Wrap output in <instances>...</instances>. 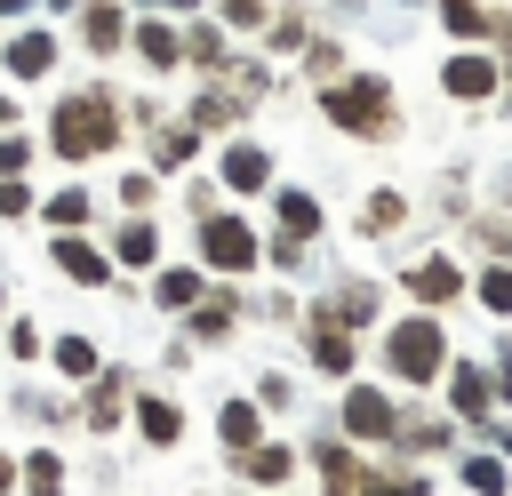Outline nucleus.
Here are the masks:
<instances>
[{"label":"nucleus","mask_w":512,"mask_h":496,"mask_svg":"<svg viewBox=\"0 0 512 496\" xmlns=\"http://www.w3.org/2000/svg\"><path fill=\"white\" fill-rule=\"evenodd\" d=\"M440 88L464 96V104H480V96L496 88V64H488V56H448V64H440Z\"/></svg>","instance_id":"8"},{"label":"nucleus","mask_w":512,"mask_h":496,"mask_svg":"<svg viewBox=\"0 0 512 496\" xmlns=\"http://www.w3.org/2000/svg\"><path fill=\"white\" fill-rule=\"evenodd\" d=\"M152 304L192 312V304H200V272H184V264H176V272H160V280H152Z\"/></svg>","instance_id":"19"},{"label":"nucleus","mask_w":512,"mask_h":496,"mask_svg":"<svg viewBox=\"0 0 512 496\" xmlns=\"http://www.w3.org/2000/svg\"><path fill=\"white\" fill-rule=\"evenodd\" d=\"M344 424H352L360 440H400V408H392L376 384H352V392H344Z\"/></svg>","instance_id":"5"},{"label":"nucleus","mask_w":512,"mask_h":496,"mask_svg":"<svg viewBox=\"0 0 512 496\" xmlns=\"http://www.w3.org/2000/svg\"><path fill=\"white\" fill-rule=\"evenodd\" d=\"M56 368H64V376H88V368H96V344H88V336H64V344H56Z\"/></svg>","instance_id":"25"},{"label":"nucleus","mask_w":512,"mask_h":496,"mask_svg":"<svg viewBox=\"0 0 512 496\" xmlns=\"http://www.w3.org/2000/svg\"><path fill=\"white\" fill-rule=\"evenodd\" d=\"M264 176H272V152L264 144H232L224 152V184L232 192H264Z\"/></svg>","instance_id":"11"},{"label":"nucleus","mask_w":512,"mask_h":496,"mask_svg":"<svg viewBox=\"0 0 512 496\" xmlns=\"http://www.w3.org/2000/svg\"><path fill=\"white\" fill-rule=\"evenodd\" d=\"M136 56H144L152 72H176V64H184V40H176L168 24H136Z\"/></svg>","instance_id":"12"},{"label":"nucleus","mask_w":512,"mask_h":496,"mask_svg":"<svg viewBox=\"0 0 512 496\" xmlns=\"http://www.w3.org/2000/svg\"><path fill=\"white\" fill-rule=\"evenodd\" d=\"M8 480H16V472H8V456H0V488H8Z\"/></svg>","instance_id":"35"},{"label":"nucleus","mask_w":512,"mask_h":496,"mask_svg":"<svg viewBox=\"0 0 512 496\" xmlns=\"http://www.w3.org/2000/svg\"><path fill=\"white\" fill-rule=\"evenodd\" d=\"M24 496H64V464H56L48 448H40L32 464H24Z\"/></svg>","instance_id":"22"},{"label":"nucleus","mask_w":512,"mask_h":496,"mask_svg":"<svg viewBox=\"0 0 512 496\" xmlns=\"http://www.w3.org/2000/svg\"><path fill=\"white\" fill-rule=\"evenodd\" d=\"M408 288H416V296H424V304H448V296H456V288H464V272H456V264H448V256H432V264H416V272H408Z\"/></svg>","instance_id":"13"},{"label":"nucleus","mask_w":512,"mask_h":496,"mask_svg":"<svg viewBox=\"0 0 512 496\" xmlns=\"http://www.w3.org/2000/svg\"><path fill=\"white\" fill-rule=\"evenodd\" d=\"M168 8H200V0H168Z\"/></svg>","instance_id":"36"},{"label":"nucleus","mask_w":512,"mask_h":496,"mask_svg":"<svg viewBox=\"0 0 512 496\" xmlns=\"http://www.w3.org/2000/svg\"><path fill=\"white\" fill-rule=\"evenodd\" d=\"M224 16L232 24H264V0H224Z\"/></svg>","instance_id":"31"},{"label":"nucleus","mask_w":512,"mask_h":496,"mask_svg":"<svg viewBox=\"0 0 512 496\" xmlns=\"http://www.w3.org/2000/svg\"><path fill=\"white\" fill-rule=\"evenodd\" d=\"M0 64H8V80H40V72H56V32H16Z\"/></svg>","instance_id":"6"},{"label":"nucleus","mask_w":512,"mask_h":496,"mask_svg":"<svg viewBox=\"0 0 512 496\" xmlns=\"http://www.w3.org/2000/svg\"><path fill=\"white\" fill-rule=\"evenodd\" d=\"M0 216H32V184H16V176H0Z\"/></svg>","instance_id":"27"},{"label":"nucleus","mask_w":512,"mask_h":496,"mask_svg":"<svg viewBox=\"0 0 512 496\" xmlns=\"http://www.w3.org/2000/svg\"><path fill=\"white\" fill-rule=\"evenodd\" d=\"M8 120H16V104H8V96H0V128H8Z\"/></svg>","instance_id":"34"},{"label":"nucleus","mask_w":512,"mask_h":496,"mask_svg":"<svg viewBox=\"0 0 512 496\" xmlns=\"http://www.w3.org/2000/svg\"><path fill=\"white\" fill-rule=\"evenodd\" d=\"M80 216H88V192H56L48 200V224H80Z\"/></svg>","instance_id":"26"},{"label":"nucleus","mask_w":512,"mask_h":496,"mask_svg":"<svg viewBox=\"0 0 512 496\" xmlns=\"http://www.w3.org/2000/svg\"><path fill=\"white\" fill-rule=\"evenodd\" d=\"M448 376H456V384H448V400H456V416H488V408H496V384H488V368H472V360H456Z\"/></svg>","instance_id":"10"},{"label":"nucleus","mask_w":512,"mask_h":496,"mask_svg":"<svg viewBox=\"0 0 512 496\" xmlns=\"http://www.w3.org/2000/svg\"><path fill=\"white\" fill-rule=\"evenodd\" d=\"M8 352H16V360H32V352H40V328H32V320H16V328H8Z\"/></svg>","instance_id":"28"},{"label":"nucleus","mask_w":512,"mask_h":496,"mask_svg":"<svg viewBox=\"0 0 512 496\" xmlns=\"http://www.w3.org/2000/svg\"><path fill=\"white\" fill-rule=\"evenodd\" d=\"M16 8H32V0H0V16H16Z\"/></svg>","instance_id":"33"},{"label":"nucleus","mask_w":512,"mask_h":496,"mask_svg":"<svg viewBox=\"0 0 512 496\" xmlns=\"http://www.w3.org/2000/svg\"><path fill=\"white\" fill-rule=\"evenodd\" d=\"M288 392H296V384H288V376H272V368H264V384H256V400H264V408H280V400H288Z\"/></svg>","instance_id":"30"},{"label":"nucleus","mask_w":512,"mask_h":496,"mask_svg":"<svg viewBox=\"0 0 512 496\" xmlns=\"http://www.w3.org/2000/svg\"><path fill=\"white\" fill-rule=\"evenodd\" d=\"M136 424H144V440H152V448H176L184 408H176V400H136Z\"/></svg>","instance_id":"14"},{"label":"nucleus","mask_w":512,"mask_h":496,"mask_svg":"<svg viewBox=\"0 0 512 496\" xmlns=\"http://www.w3.org/2000/svg\"><path fill=\"white\" fill-rule=\"evenodd\" d=\"M384 368H392L400 384H432V376L448 368V336H440V320H432V312H408V320L384 336Z\"/></svg>","instance_id":"2"},{"label":"nucleus","mask_w":512,"mask_h":496,"mask_svg":"<svg viewBox=\"0 0 512 496\" xmlns=\"http://www.w3.org/2000/svg\"><path fill=\"white\" fill-rule=\"evenodd\" d=\"M48 8H72V0H48Z\"/></svg>","instance_id":"37"},{"label":"nucleus","mask_w":512,"mask_h":496,"mask_svg":"<svg viewBox=\"0 0 512 496\" xmlns=\"http://www.w3.org/2000/svg\"><path fill=\"white\" fill-rule=\"evenodd\" d=\"M496 456H504V464H512V424H504V432H496Z\"/></svg>","instance_id":"32"},{"label":"nucleus","mask_w":512,"mask_h":496,"mask_svg":"<svg viewBox=\"0 0 512 496\" xmlns=\"http://www.w3.org/2000/svg\"><path fill=\"white\" fill-rule=\"evenodd\" d=\"M200 256H208L216 272H248V264H256V232H248L240 216H200Z\"/></svg>","instance_id":"4"},{"label":"nucleus","mask_w":512,"mask_h":496,"mask_svg":"<svg viewBox=\"0 0 512 496\" xmlns=\"http://www.w3.org/2000/svg\"><path fill=\"white\" fill-rule=\"evenodd\" d=\"M240 472L272 488V480H288V472H296V456H288V448H248V456H240Z\"/></svg>","instance_id":"21"},{"label":"nucleus","mask_w":512,"mask_h":496,"mask_svg":"<svg viewBox=\"0 0 512 496\" xmlns=\"http://www.w3.org/2000/svg\"><path fill=\"white\" fill-rule=\"evenodd\" d=\"M320 104H328V120H336L344 136H392V88H384L376 72H360V80H336Z\"/></svg>","instance_id":"3"},{"label":"nucleus","mask_w":512,"mask_h":496,"mask_svg":"<svg viewBox=\"0 0 512 496\" xmlns=\"http://www.w3.org/2000/svg\"><path fill=\"white\" fill-rule=\"evenodd\" d=\"M56 272L80 280V288H104V280H112V256H96V240H72V232H64V240H56Z\"/></svg>","instance_id":"7"},{"label":"nucleus","mask_w":512,"mask_h":496,"mask_svg":"<svg viewBox=\"0 0 512 496\" xmlns=\"http://www.w3.org/2000/svg\"><path fill=\"white\" fill-rule=\"evenodd\" d=\"M272 216H280V240H296V248L320 232V200H312V192H296V184L272 200Z\"/></svg>","instance_id":"9"},{"label":"nucleus","mask_w":512,"mask_h":496,"mask_svg":"<svg viewBox=\"0 0 512 496\" xmlns=\"http://www.w3.org/2000/svg\"><path fill=\"white\" fill-rule=\"evenodd\" d=\"M80 40H88V48H120V40H128V16H120L112 0H96V8L80 16Z\"/></svg>","instance_id":"16"},{"label":"nucleus","mask_w":512,"mask_h":496,"mask_svg":"<svg viewBox=\"0 0 512 496\" xmlns=\"http://www.w3.org/2000/svg\"><path fill=\"white\" fill-rule=\"evenodd\" d=\"M24 160H32V144H24V136H0V176H16Z\"/></svg>","instance_id":"29"},{"label":"nucleus","mask_w":512,"mask_h":496,"mask_svg":"<svg viewBox=\"0 0 512 496\" xmlns=\"http://www.w3.org/2000/svg\"><path fill=\"white\" fill-rule=\"evenodd\" d=\"M216 432H224V448H240V456H248L264 424H256V408H248V400H224V408H216Z\"/></svg>","instance_id":"17"},{"label":"nucleus","mask_w":512,"mask_h":496,"mask_svg":"<svg viewBox=\"0 0 512 496\" xmlns=\"http://www.w3.org/2000/svg\"><path fill=\"white\" fill-rule=\"evenodd\" d=\"M48 144H56L64 160H88V152H104V144H120V120H112V96H104V88H80V96H64V104H56V128H48Z\"/></svg>","instance_id":"1"},{"label":"nucleus","mask_w":512,"mask_h":496,"mask_svg":"<svg viewBox=\"0 0 512 496\" xmlns=\"http://www.w3.org/2000/svg\"><path fill=\"white\" fill-rule=\"evenodd\" d=\"M440 16H448V32H464V40L488 32V8H480V0H440Z\"/></svg>","instance_id":"23"},{"label":"nucleus","mask_w":512,"mask_h":496,"mask_svg":"<svg viewBox=\"0 0 512 496\" xmlns=\"http://www.w3.org/2000/svg\"><path fill=\"white\" fill-rule=\"evenodd\" d=\"M112 240H120V256H128V264H152V256H160V224H152V216H128Z\"/></svg>","instance_id":"18"},{"label":"nucleus","mask_w":512,"mask_h":496,"mask_svg":"<svg viewBox=\"0 0 512 496\" xmlns=\"http://www.w3.org/2000/svg\"><path fill=\"white\" fill-rule=\"evenodd\" d=\"M312 360H320L328 376H352V360H360V352H352V336H336V328H312Z\"/></svg>","instance_id":"20"},{"label":"nucleus","mask_w":512,"mask_h":496,"mask_svg":"<svg viewBox=\"0 0 512 496\" xmlns=\"http://www.w3.org/2000/svg\"><path fill=\"white\" fill-rule=\"evenodd\" d=\"M464 488H472V496H504V488H512V464H504L496 448H480V456H464Z\"/></svg>","instance_id":"15"},{"label":"nucleus","mask_w":512,"mask_h":496,"mask_svg":"<svg viewBox=\"0 0 512 496\" xmlns=\"http://www.w3.org/2000/svg\"><path fill=\"white\" fill-rule=\"evenodd\" d=\"M480 304L488 312H512V264H488L480 272Z\"/></svg>","instance_id":"24"}]
</instances>
